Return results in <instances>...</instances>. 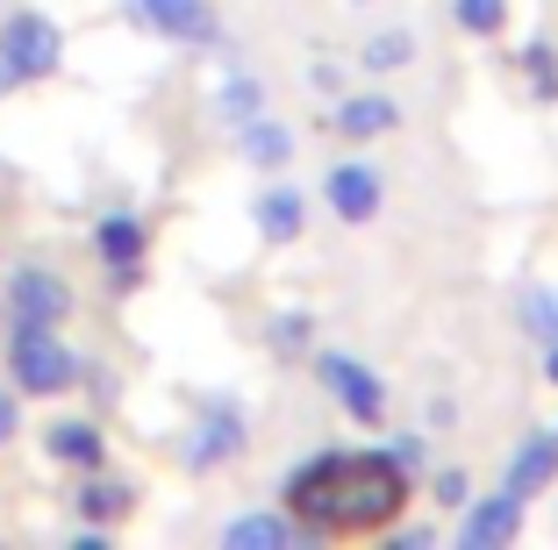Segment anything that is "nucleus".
<instances>
[{"label":"nucleus","instance_id":"nucleus-1","mask_svg":"<svg viewBox=\"0 0 558 550\" xmlns=\"http://www.w3.org/2000/svg\"><path fill=\"white\" fill-rule=\"evenodd\" d=\"M409 508V465H395L387 451H337L329 472V501H323V536H365Z\"/></svg>","mask_w":558,"mask_h":550},{"label":"nucleus","instance_id":"nucleus-2","mask_svg":"<svg viewBox=\"0 0 558 550\" xmlns=\"http://www.w3.org/2000/svg\"><path fill=\"white\" fill-rule=\"evenodd\" d=\"M8 372H15L22 393H65L80 379V357L65 351L58 329H36V322H8Z\"/></svg>","mask_w":558,"mask_h":550},{"label":"nucleus","instance_id":"nucleus-3","mask_svg":"<svg viewBox=\"0 0 558 550\" xmlns=\"http://www.w3.org/2000/svg\"><path fill=\"white\" fill-rule=\"evenodd\" d=\"M315 379H323V393L344 407L351 421H365V429L387 421V379H379L373 365H359L351 351H323L315 357Z\"/></svg>","mask_w":558,"mask_h":550},{"label":"nucleus","instance_id":"nucleus-4","mask_svg":"<svg viewBox=\"0 0 558 550\" xmlns=\"http://www.w3.org/2000/svg\"><path fill=\"white\" fill-rule=\"evenodd\" d=\"M65 315H72V286H65V272H50V265H15V272H8V322L58 329Z\"/></svg>","mask_w":558,"mask_h":550},{"label":"nucleus","instance_id":"nucleus-5","mask_svg":"<svg viewBox=\"0 0 558 550\" xmlns=\"http://www.w3.org/2000/svg\"><path fill=\"white\" fill-rule=\"evenodd\" d=\"M244 443H251L244 407H236V401H208L194 415V429H186V465L215 472V465H230V457H244Z\"/></svg>","mask_w":558,"mask_h":550},{"label":"nucleus","instance_id":"nucleus-6","mask_svg":"<svg viewBox=\"0 0 558 550\" xmlns=\"http://www.w3.org/2000/svg\"><path fill=\"white\" fill-rule=\"evenodd\" d=\"M130 22L150 29V36H165V44H215V36H222L208 0H130Z\"/></svg>","mask_w":558,"mask_h":550},{"label":"nucleus","instance_id":"nucleus-7","mask_svg":"<svg viewBox=\"0 0 558 550\" xmlns=\"http://www.w3.org/2000/svg\"><path fill=\"white\" fill-rule=\"evenodd\" d=\"M0 44H8V65H15V80H50L58 72V58H65V36H58V22L50 15H15L8 29H0Z\"/></svg>","mask_w":558,"mask_h":550},{"label":"nucleus","instance_id":"nucleus-8","mask_svg":"<svg viewBox=\"0 0 558 550\" xmlns=\"http://www.w3.org/2000/svg\"><path fill=\"white\" fill-rule=\"evenodd\" d=\"M323 200H329L337 222H373V215L387 208V179H379L373 164L344 158V164H329V172H323Z\"/></svg>","mask_w":558,"mask_h":550},{"label":"nucleus","instance_id":"nucleus-9","mask_svg":"<svg viewBox=\"0 0 558 550\" xmlns=\"http://www.w3.org/2000/svg\"><path fill=\"white\" fill-rule=\"evenodd\" d=\"M523 493H487V501H465V522H459V543L465 550H501V543H515L523 536Z\"/></svg>","mask_w":558,"mask_h":550},{"label":"nucleus","instance_id":"nucleus-10","mask_svg":"<svg viewBox=\"0 0 558 550\" xmlns=\"http://www.w3.org/2000/svg\"><path fill=\"white\" fill-rule=\"evenodd\" d=\"M329 472H337V451H315V457H301L294 472H287V515L308 529V543H323V501H329Z\"/></svg>","mask_w":558,"mask_h":550},{"label":"nucleus","instance_id":"nucleus-11","mask_svg":"<svg viewBox=\"0 0 558 550\" xmlns=\"http://www.w3.org/2000/svg\"><path fill=\"white\" fill-rule=\"evenodd\" d=\"M501 486H509V493H523V501L551 493V486H558V429H530V437L515 443V457H509V472H501Z\"/></svg>","mask_w":558,"mask_h":550},{"label":"nucleus","instance_id":"nucleus-12","mask_svg":"<svg viewBox=\"0 0 558 550\" xmlns=\"http://www.w3.org/2000/svg\"><path fill=\"white\" fill-rule=\"evenodd\" d=\"M144 250H150V229L136 222V215H100V222H94V258L108 265L122 286L144 272Z\"/></svg>","mask_w":558,"mask_h":550},{"label":"nucleus","instance_id":"nucleus-13","mask_svg":"<svg viewBox=\"0 0 558 550\" xmlns=\"http://www.w3.org/2000/svg\"><path fill=\"white\" fill-rule=\"evenodd\" d=\"M395 122H401L395 94H344V100H329V130L344 136V144H373V136H387Z\"/></svg>","mask_w":558,"mask_h":550},{"label":"nucleus","instance_id":"nucleus-14","mask_svg":"<svg viewBox=\"0 0 558 550\" xmlns=\"http://www.w3.org/2000/svg\"><path fill=\"white\" fill-rule=\"evenodd\" d=\"M72 508H80V522H100V529H116V522L136 508V486H130V479H116L108 465H94V472L80 479V493H72Z\"/></svg>","mask_w":558,"mask_h":550},{"label":"nucleus","instance_id":"nucleus-15","mask_svg":"<svg viewBox=\"0 0 558 550\" xmlns=\"http://www.w3.org/2000/svg\"><path fill=\"white\" fill-rule=\"evenodd\" d=\"M44 451L58 457V465H72V472H94V465H108V437H100V421H86V415L50 421V429H44Z\"/></svg>","mask_w":558,"mask_h":550},{"label":"nucleus","instance_id":"nucleus-16","mask_svg":"<svg viewBox=\"0 0 558 550\" xmlns=\"http://www.w3.org/2000/svg\"><path fill=\"white\" fill-rule=\"evenodd\" d=\"M222 543L230 550H287V543H308V529H301L287 508H258V515H236L230 529H222Z\"/></svg>","mask_w":558,"mask_h":550},{"label":"nucleus","instance_id":"nucleus-17","mask_svg":"<svg viewBox=\"0 0 558 550\" xmlns=\"http://www.w3.org/2000/svg\"><path fill=\"white\" fill-rule=\"evenodd\" d=\"M251 208H258V236H265V243H294L301 222H308V200H301L294 186H265Z\"/></svg>","mask_w":558,"mask_h":550},{"label":"nucleus","instance_id":"nucleus-18","mask_svg":"<svg viewBox=\"0 0 558 550\" xmlns=\"http://www.w3.org/2000/svg\"><path fill=\"white\" fill-rule=\"evenodd\" d=\"M236 150H244L251 164H287L294 158V130L272 122V114H251V122H236Z\"/></svg>","mask_w":558,"mask_h":550},{"label":"nucleus","instance_id":"nucleus-19","mask_svg":"<svg viewBox=\"0 0 558 550\" xmlns=\"http://www.w3.org/2000/svg\"><path fill=\"white\" fill-rule=\"evenodd\" d=\"M215 114H222V122H251V114H265V86L251 80V72H230V80L215 86Z\"/></svg>","mask_w":558,"mask_h":550},{"label":"nucleus","instance_id":"nucleus-20","mask_svg":"<svg viewBox=\"0 0 558 550\" xmlns=\"http://www.w3.org/2000/svg\"><path fill=\"white\" fill-rule=\"evenodd\" d=\"M523 80H530V100H558V50L544 36L523 44Z\"/></svg>","mask_w":558,"mask_h":550},{"label":"nucleus","instance_id":"nucleus-21","mask_svg":"<svg viewBox=\"0 0 558 550\" xmlns=\"http://www.w3.org/2000/svg\"><path fill=\"white\" fill-rule=\"evenodd\" d=\"M359 58H365V72H401L415 58V36L409 29H379V36H365Z\"/></svg>","mask_w":558,"mask_h":550},{"label":"nucleus","instance_id":"nucleus-22","mask_svg":"<svg viewBox=\"0 0 558 550\" xmlns=\"http://www.w3.org/2000/svg\"><path fill=\"white\" fill-rule=\"evenodd\" d=\"M523 329L537 343H558V286H530L523 293Z\"/></svg>","mask_w":558,"mask_h":550},{"label":"nucleus","instance_id":"nucleus-23","mask_svg":"<svg viewBox=\"0 0 558 550\" xmlns=\"http://www.w3.org/2000/svg\"><path fill=\"white\" fill-rule=\"evenodd\" d=\"M451 15H459L465 36H501V22H509V0H451Z\"/></svg>","mask_w":558,"mask_h":550},{"label":"nucleus","instance_id":"nucleus-24","mask_svg":"<svg viewBox=\"0 0 558 550\" xmlns=\"http://www.w3.org/2000/svg\"><path fill=\"white\" fill-rule=\"evenodd\" d=\"M265 343H272L279 357H301V351H308V315H301V308L272 315V329H265Z\"/></svg>","mask_w":558,"mask_h":550},{"label":"nucleus","instance_id":"nucleus-25","mask_svg":"<svg viewBox=\"0 0 558 550\" xmlns=\"http://www.w3.org/2000/svg\"><path fill=\"white\" fill-rule=\"evenodd\" d=\"M429 501H437V508H465V501H473V479H465L459 465H444L437 486H429Z\"/></svg>","mask_w":558,"mask_h":550},{"label":"nucleus","instance_id":"nucleus-26","mask_svg":"<svg viewBox=\"0 0 558 550\" xmlns=\"http://www.w3.org/2000/svg\"><path fill=\"white\" fill-rule=\"evenodd\" d=\"M387 457H395V465H423V437H395V443H387Z\"/></svg>","mask_w":558,"mask_h":550},{"label":"nucleus","instance_id":"nucleus-27","mask_svg":"<svg viewBox=\"0 0 558 550\" xmlns=\"http://www.w3.org/2000/svg\"><path fill=\"white\" fill-rule=\"evenodd\" d=\"M15 429H22V407H15V393H0V443L15 437Z\"/></svg>","mask_w":558,"mask_h":550},{"label":"nucleus","instance_id":"nucleus-28","mask_svg":"<svg viewBox=\"0 0 558 550\" xmlns=\"http://www.w3.org/2000/svg\"><path fill=\"white\" fill-rule=\"evenodd\" d=\"M387 543H395V550H423L429 529H395V522H387Z\"/></svg>","mask_w":558,"mask_h":550},{"label":"nucleus","instance_id":"nucleus-29","mask_svg":"<svg viewBox=\"0 0 558 550\" xmlns=\"http://www.w3.org/2000/svg\"><path fill=\"white\" fill-rule=\"evenodd\" d=\"M15 86L22 80H15V65H8V44H0V94H15Z\"/></svg>","mask_w":558,"mask_h":550},{"label":"nucleus","instance_id":"nucleus-30","mask_svg":"<svg viewBox=\"0 0 558 550\" xmlns=\"http://www.w3.org/2000/svg\"><path fill=\"white\" fill-rule=\"evenodd\" d=\"M544 379L558 387V343H544Z\"/></svg>","mask_w":558,"mask_h":550}]
</instances>
